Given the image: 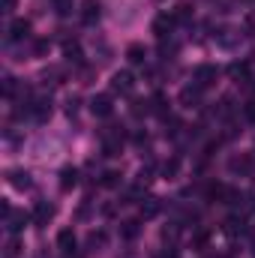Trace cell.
Here are the masks:
<instances>
[{"label": "cell", "instance_id": "1", "mask_svg": "<svg viewBox=\"0 0 255 258\" xmlns=\"http://www.w3.org/2000/svg\"><path fill=\"white\" fill-rule=\"evenodd\" d=\"M120 147H123V129L108 126L105 132H102V150H105V156H117Z\"/></svg>", "mask_w": 255, "mask_h": 258}, {"label": "cell", "instance_id": "2", "mask_svg": "<svg viewBox=\"0 0 255 258\" xmlns=\"http://www.w3.org/2000/svg\"><path fill=\"white\" fill-rule=\"evenodd\" d=\"M216 75H219V69L213 63H201L195 66V72H192V81L204 90V87H210V84H216Z\"/></svg>", "mask_w": 255, "mask_h": 258}, {"label": "cell", "instance_id": "3", "mask_svg": "<svg viewBox=\"0 0 255 258\" xmlns=\"http://www.w3.org/2000/svg\"><path fill=\"white\" fill-rule=\"evenodd\" d=\"M111 90H114V93H123V96L132 93V90H135V75H132L129 69L114 72V75H111Z\"/></svg>", "mask_w": 255, "mask_h": 258}, {"label": "cell", "instance_id": "4", "mask_svg": "<svg viewBox=\"0 0 255 258\" xmlns=\"http://www.w3.org/2000/svg\"><path fill=\"white\" fill-rule=\"evenodd\" d=\"M90 111H93L96 117H111V111H114V105H111V96H108V93H99V96H93V99H90Z\"/></svg>", "mask_w": 255, "mask_h": 258}, {"label": "cell", "instance_id": "5", "mask_svg": "<svg viewBox=\"0 0 255 258\" xmlns=\"http://www.w3.org/2000/svg\"><path fill=\"white\" fill-rule=\"evenodd\" d=\"M102 18V3L99 0H84L81 3V21L84 24H96Z\"/></svg>", "mask_w": 255, "mask_h": 258}, {"label": "cell", "instance_id": "6", "mask_svg": "<svg viewBox=\"0 0 255 258\" xmlns=\"http://www.w3.org/2000/svg\"><path fill=\"white\" fill-rule=\"evenodd\" d=\"M54 213H57V207H54V204H48V201H39V204H36V210H33V222L42 228V225H48V222L54 219Z\"/></svg>", "mask_w": 255, "mask_h": 258}, {"label": "cell", "instance_id": "7", "mask_svg": "<svg viewBox=\"0 0 255 258\" xmlns=\"http://www.w3.org/2000/svg\"><path fill=\"white\" fill-rule=\"evenodd\" d=\"M30 36V21L27 18H15L12 24H9V42H21V39H27Z\"/></svg>", "mask_w": 255, "mask_h": 258}, {"label": "cell", "instance_id": "8", "mask_svg": "<svg viewBox=\"0 0 255 258\" xmlns=\"http://www.w3.org/2000/svg\"><path fill=\"white\" fill-rule=\"evenodd\" d=\"M171 30H174V15H165V12H162V15L153 18V33H156L159 39H165Z\"/></svg>", "mask_w": 255, "mask_h": 258}, {"label": "cell", "instance_id": "9", "mask_svg": "<svg viewBox=\"0 0 255 258\" xmlns=\"http://www.w3.org/2000/svg\"><path fill=\"white\" fill-rule=\"evenodd\" d=\"M6 180H9L15 189H30V186H33V180H30V174H27L24 168H12V171L6 174Z\"/></svg>", "mask_w": 255, "mask_h": 258}, {"label": "cell", "instance_id": "10", "mask_svg": "<svg viewBox=\"0 0 255 258\" xmlns=\"http://www.w3.org/2000/svg\"><path fill=\"white\" fill-rule=\"evenodd\" d=\"M198 102H201V87H198V84H192V87H183V90H180V105L195 108Z\"/></svg>", "mask_w": 255, "mask_h": 258}, {"label": "cell", "instance_id": "11", "mask_svg": "<svg viewBox=\"0 0 255 258\" xmlns=\"http://www.w3.org/2000/svg\"><path fill=\"white\" fill-rule=\"evenodd\" d=\"M75 186H78V168L66 165L63 171H60V189H63V192H72Z\"/></svg>", "mask_w": 255, "mask_h": 258}, {"label": "cell", "instance_id": "12", "mask_svg": "<svg viewBox=\"0 0 255 258\" xmlns=\"http://www.w3.org/2000/svg\"><path fill=\"white\" fill-rule=\"evenodd\" d=\"M57 246L63 249L66 255H72V252H75V246H78V240H75V231H72V228H63V231L57 234Z\"/></svg>", "mask_w": 255, "mask_h": 258}, {"label": "cell", "instance_id": "13", "mask_svg": "<svg viewBox=\"0 0 255 258\" xmlns=\"http://www.w3.org/2000/svg\"><path fill=\"white\" fill-rule=\"evenodd\" d=\"M216 42H219L222 48H234V45L240 42V30H234V27H225V30L216 36Z\"/></svg>", "mask_w": 255, "mask_h": 258}, {"label": "cell", "instance_id": "14", "mask_svg": "<svg viewBox=\"0 0 255 258\" xmlns=\"http://www.w3.org/2000/svg\"><path fill=\"white\" fill-rule=\"evenodd\" d=\"M24 222H27V213H24V210H12V213L6 216V228H9L12 234H18V231L24 228Z\"/></svg>", "mask_w": 255, "mask_h": 258}, {"label": "cell", "instance_id": "15", "mask_svg": "<svg viewBox=\"0 0 255 258\" xmlns=\"http://www.w3.org/2000/svg\"><path fill=\"white\" fill-rule=\"evenodd\" d=\"M228 168H231V171H240V174H249V171H252V156H246V153H243V156H234V159L228 162Z\"/></svg>", "mask_w": 255, "mask_h": 258}, {"label": "cell", "instance_id": "16", "mask_svg": "<svg viewBox=\"0 0 255 258\" xmlns=\"http://www.w3.org/2000/svg\"><path fill=\"white\" fill-rule=\"evenodd\" d=\"M159 210H162V201H159V198H144V204H141V219H153Z\"/></svg>", "mask_w": 255, "mask_h": 258}, {"label": "cell", "instance_id": "17", "mask_svg": "<svg viewBox=\"0 0 255 258\" xmlns=\"http://www.w3.org/2000/svg\"><path fill=\"white\" fill-rule=\"evenodd\" d=\"M105 243H108V234H105V231H90V234H87V249H90V252H99Z\"/></svg>", "mask_w": 255, "mask_h": 258}, {"label": "cell", "instance_id": "18", "mask_svg": "<svg viewBox=\"0 0 255 258\" xmlns=\"http://www.w3.org/2000/svg\"><path fill=\"white\" fill-rule=\"evenodd\" d=\"M126 57H129V63H144V60H147V48H144L141 42H132L126 48Z\"/></svg>", "mask_w": 255, "mask_h": 258}, {"label": "cell", "instance_id": "19", "mask_svg": "<svg viewBox=\"0 0 255 258\" xmlns=\"http://www.w3.org/2000/svg\"><path fill=\"white\" fill-rule=\"evenodd\" d=\"M138 231H141V222H138V219H126V222H120V234H123L126 240H135Z\"/></svg>", "mask_w": 255, "mask_h": 258}, {"label": "cell", "instance_id": "20", "mask_svg": "<svg viewBox=\"0 0 255 258\" xmlns=\"http://www.w3.org/2000/svg\"><path fill=\"white\" fill-rule=\"evenodd\" d=\"M33 117H36V120L51 117V99H39V102H33Z\"/></svg>", "mask_w": 255, "mask_h": 258}, {"label": "cell", "instance_id": "21", "mask_svg": "<svg viewBox=\"0 0 255 258\" xmlns=\"http://www.w3.org/2000/svg\"><path fill=\"white\" fill-rule=\"evenodd\" d=\"M177 171H180V159H177V156L165 159V165H162V177H165V180H174Z\"/></svg>", "mask_w": 255, "mask_h": 258}, {"label": "cell", "instance_id": "22", "mask_svg": "<svg viewBox=\"0 0 255 258\" xmlns=\"http://www.w3.org/2000/svg\"><path fill=\"white\" fill-rule=\"evenodd\" d=\"M228 75L237 78V81H246V78H249V66L246 63H231L228 66Z\"/></svg>", "mask_w": 255, "mask_h": 258}, {"label": "cell", "instance_id": "23", "mask_svg": "<svg viewBox=\"0 0 255 258\" xmlns=\"http://www.w3.org/2000/svg\"><path fill=\"white\" fill-rule=\"evenodd\" d=\"M120 177H123L120 171H105V174H102V186H108V189H114V186L120 183Z\"/></svg>", "mask_w": 255, "mask_h": 258}, {"label": "cell", "instance_id": "24", "mask_svg": "<svg viewBox=\"0 0 255 258\" xmlns=\"http://www.w3.org/2000/svg\"><path fill=\"white\" fill-rule=\"evenodd\" d=\"M132 114H135V117L150 114V102H141V99H138V102H132Z\"/></svg>", "mask_w": 255, "mask_h": 258}, {"label": "cell", "instance_id": "25", "mask_svg": "<svg viewBox=\"0 0 255 258\" xmlns=\"http://www.w3.org/2000/svg\"><path fill=\"white\" fill-rule=\"evenodd\" d=\"M240 228H243V222H240V219H237V216H231V219H228V222H225V231H228V234H237V231H240Z\"/></svg>", "mask_w": 255, "mask_h": 258}, {"label": "cell", "instance_id": "26", "mask_svg": "<svg viewBox=\"0 0 255 258\" xmlns=\"http://www.w3.org/2000/svg\"><path fill=\"white\" fill-rule=\"evenodd\" d=\"M174 21H189V6H186V3H180V6H177Z\"/></svg>", "mask_w": 255, "mask_h": 258}, {"label": "cell", "instance_id": "27", "mask_svg": "<svg viewBox=\"0 0 255 258\" xmlns=\"http://www.w3.org/2000/svg\"><path fill=\"white\" fill-rule=\"evenodd\" d=\"M66 60H75L78 63L81 60V48L78 45H66Z\"/></svg>", "mask_w": 255, "mask_h": 258}, {"label": "cell", "instance_id": "28", "mask_svg": "<svg viewBox=\"0 0 255 258\" xmlns=\"http://www.w3.org/2000/svg\"><path fill=\"white\" fill-rule=\"evenodd\" d=\"M3 93H6V96H12V93H15V78H12V75H6V78H3Z\"/></svg>", "mask_w": 255, "mask_h": 258}, {"label": "cell", "instance_id": "29", "mask_svg": "<svg viewBox=\"0 0 255 258\" xmlns=\"http://www.w3.org/2000/svg\"><path fill=\"white\" fill-rule=\"evenodd\" d=\"M21 252V246H18V240H9V246H6V258H15Z\"/></svg>", "mask_w": 255, "mask_h": 258}, {"label": "cell", "instance_id": "30", "mask_svg": "<svg viewBox=\"0 0 255 258\" xmlns=\"http://www.w3.org/2000/svg\"><path fill=\"white\" fill-rule=\"evenodd\" d=\"M33 51H36V57H42V54L48 51V39H39V42L33 45Z\"/></svg>", "mask_w": 255, "mask_h": 258}, {"label": "cell", "instance_id": "31", "mask_svg": "<svg viewBox=\"0 0 255 258\" xmlns=\"http://www.w3.org/2000/svg\"><path fill=\"white\" fill-rule=\"evenodd\" d=\"M243 117H246L249 123H255V102H249V105L243 108Z\"/></svg>", "mask_w": 255, "mask_h": 258}, {"label": "cell", "instance_id": "32", "mask_svg": "<svg viewBox=\"0 0 255 258\" xmlns=\"http://www.w3.org/2000/svg\"><path fill=\"white\" fill-rule=\"evenodd\" d=\"M57 12H60V15L69 12V0H57Z\"/></svg>", "mask_w": 255, "mask_h": 258}, {"label": "cell", "instance_id": "33", "mask_svg": "<svg viewBox=\"0 0 255 258\" xmlns=\"http://www.w3.org/2000/svg\"><path fill=\"white\" fill-rule=\"evenodd\" d=\"M249 252H252V258H255V228H249Z\"/></svg>", "mask_w": 255, "mask_h": 258}, {"label": "cell", "instance_id": "34", "mask_svg": "<svg viewBox=\"0 0 255 258\" xmlns=\"http://www.w3.org/2000/svg\"><path fill=\"white\" fill-rule=\"evenodd\" d=\"M15 9V0H3V12H12Z\"/></svg>", "mask_w": 255, "mask_h": 258}]
</instances>
